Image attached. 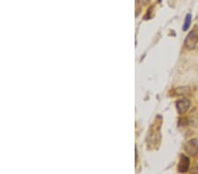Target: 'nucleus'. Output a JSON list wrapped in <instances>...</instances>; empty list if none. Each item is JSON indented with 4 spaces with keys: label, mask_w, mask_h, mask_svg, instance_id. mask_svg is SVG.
I'll list each match as a JSON object with an SVG mask.
<instances>
[{
    "label": "nucleus",
    "mask_w": 198,
    "mask_h": 174,
    "mask_svg": "<svg viewBox=\"0 0 198 174\" xmlns=\"http://www.w3.org/2000/svg\"><path fill=\"white\" fill-rule=\"evenodd\" d=\"M162 125V118L161 116H158L154 122L150 127L146 137V142L147 145L150 149L156 148L161 140V133H160V128Z\"/></svg>",
    "instance_id": "f257e3e1"
},
{
    "label": "nucleus",
    "mask_w": 198,
    "mask_h": 174,
    "mask_svg": "<svg viewBox=\"0 0 198 174\" xmlns=\"http://www.w3.org/2000/svg\"><path fill=\"white\" fill-rule=\"evenodd\" d=\"M198 44V34L195 31L188 33L184 41V46L188 50H193L196 48Z\"/></svg>",
    "instance_id": "f03ea898"
},
{
    "label": "nucleus",
    "mask_w": 198,
    "mask_h": 174,
    "mask_svg": "<svg viewBox=\"0 0 198 174\" xmlns=\"http://www.w3.org/2000/svg\"><path fill=\"white\" fill-rule=\"evenodd\" d=\"M184 150L185 152L191 157H196L198 156V140L194 138L191 140L188 141L184 145Z\"/></svg>",
    "instance_id": "7ed1b4c3"
},
{
    "label": "nucleus",
    "mask_w": 198,
    "mask_h": 174,
    "mask_svg": "<svg viewBox=\"0 0 198 174\" xmlns=\"http://www.w3.org/2000/svg\"><path fill=\"white\" fill-rule=\"evenodd\" d=\"M190 106H191V102L187 98L181 99L176 101V109L180 114H185L190 108Z\"/></svg>",
    "instance_id": "20e7f679"
},
{
    "label": "nucleus",
    "mask_w": 198,
    "mask_h": 174,
    "mask_svg": "<svg viewBox=\"0 0 198 174\" xmlns=\"http://www.w3.org/2000/svg\"><path fill=\"white\" fill-rule=\"evenodd\" d=\"M189 166H190V160H189V158H188L187 156L182 155V156L181 157V159H180L178 166H177L178 172H181V173L187 172L188 171V169H189Z\"/></svg>",
    "instance_id": "39448f33"
},
{
    "label": "nucleus",
    "mask_w": 198,
    "mask_h": 174,
    "mask_svg": "<svg viewBox=\"0 0 198 174\" xmlns=\"http://www.w3.org/2000/svg\"><path fill=\"white\" fill-rule=\"evenodd\" d=\"M191 19H192V15L190 14V13L187 14V16L185 17L183 27H182V30H183V31H187V30L189 28L190 24H191Z\"/></svg>",
    "instance_id": "423d86ee"
},
{
    "label": "nucleus",
    "mask_w": 198,
    "mask_h": 174,
    "mask_svg": "<svg viewBox=\"0 0 198 174\" xmlns=\"http://www.w3.org/2000/svg\"><path fill=\"white\" fill-rule=\"evenodd\" d=\"M192 172H194V173H198V163H196V165L194 166V169L192 170Z\"/></svg>",
    "instance_id": "0eeeda50"
}]
</instances>
